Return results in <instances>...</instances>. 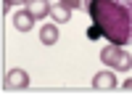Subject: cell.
<instances>
[{
    "mask_svg": "<svg viewBox=\"0 0 132 98\" xmlns=\"http://www.w3.org/2000/svg\"><path fill=\"white\" fill-rule=\"evenodd\" d=\"M90 13L87 37H106L111 45L132 42V0H85Z\"/></svg>",
    "mask_w": 132,
    "mask_h": 98,
    "instance_id": "1",
    "label": "cell"
},
{
    "mask_svg": "<svg viewBox=\"0 0 132 98\" xmlns=\"http://www.w3.org/2000/svg\"><path fill=\"white\" fill-rule=\"evenodd\" d=\"M101 61L106 64L108 69H114V72H127L132 66V56L122 45H106L101 50Z\"/></svg>",
    "mask_w": 132,
    "mask_h": 98,
    "instance_id": "2",
    "label": "cell"
},
{
    "mask_svg": "<svg viewBox=\"0 0 132 98\" xmlns=\"http://www.w3.org/2000/svg\"><path fill=\"white\" fill-rule=\"evenodd\" d=\"M5 85L11 90H21V88H29V74L24 69H11L5 74Z\"/></svg>",
    "mask_w": 132,
    "mask_h": 98,
    "instance_id": "3",
    "label": "cell"
},
{
    "mask_svg": "<svg viewBox=\"0 0 132 98\" xmlns=\"http://www.w3.org/2000/svg\"><path fill=\"white\" fill-rule=\"evenodd\" d=\"M93 88H95V90H114V88H116L114 69H108V72H98L95 77H93Z\"/></svg>",
    "mask_w": 132,
    "mask_h": 98,
    "instance_id": "4",
    "label": "cell"
},
{
    "mask_svg": "<svg viewBox=\"0 0 132 98\" xmlns=\"http://www.w3.org/2000/svg\"><path fill=\"white\" fill-rule=\"evenodd\" d=\"M13 27L19 32H29L32 27H35V16H32L29 11H16L13 13Z\"/></svg>",
    "mask_w": 132,
    "mask_h": 98,
    "instance_id": "5",
    "label": "cell"
},
{
    "mask_svg": "<svg viewBox=\"0 0 132 98\" xmlns=\"http://www.w3.org/2000/svg\"><path fill=\"white\" fill-rule=\"evenodd\" d=\"M27 11L35 19H42V16L50 13V3H48V0H27Z\"/></svg>",
    "mask_w": 132,
    "mask_h": 98,
    "instance_id": "6",
    "label": "cell"
},
{
    "mask_svg": "<svg viewBox=\"0 0 132 98\" xmlns=\"http://www.w3.org/2000/svg\"><path fill=\"white\" fill-rule=\"evenodd\" d=\"M40 42L42 45H56L58 42V27L56 24H45L40 29Z\"/></svg>",
    "mask_w": 132,
    "mask_h": 98,
    "instance_id": "7",
    "label": "cell"
},
{
    "mask_svg": "<svg viewBox=\"0 0 132 98\" xmlns=\"http://www.w3.org/2000/svg\"><path fill=\"white\" fill-rule=\"evenodd\" d=\"M50 16H53V21H69L71 8H66L63 3H50Z\"/></svg>",
    "mask_w": 132,
    "mask_h": 98,
    "instance_id": "8",
    "label": "cell"
},
{
    "mask_svg": "<svg viewBox=\"0 0 132 98\" xmlns=\"http://www.w3.org/2000/svg\"><path fill=\"white\" fill-rule=\"evenodd\" d=\"M58 3H63L66 8H71V11H74V8H79V5H85L82 0H58Z\"/></svg>",
    "mask_w": 132,
    "mask_h": 98,
    "instance_id": "9",
    "label": "cell"
},
{
    "mask_svg": "<svg viewBox=\"0 0 132 98\" xmlns=\"http://www.w3.org/2000/svg\"><path fill=\"white\" fill-rule=\"evenodd\" d=\"M19 3H27V0H3V13H8L11 5H19Z\"/></svg>",
    "mask_w": 132,
    "mask_h": 98,
    "instance_id": "10",
    "label": "cell"
},
{
    "mask_svg": "<svg viewBox=\"0 0 132 98\" xmlns=\"http://www.w3.org/2000/svg\"><path fill=\"white\" fill-rule=\"evenodd\" d=\"M122 88H124L127 93H132V77H129V80H124V85H122Z\"/></svg>",
    "mask_w": 132,
    "mask_h": 98,
    "instance_id": "11",
    "label": "cell"
}]
</instances>
